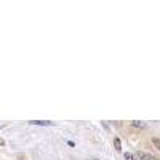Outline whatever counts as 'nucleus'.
Masks as SVG:
<instances>
[{"label":"nucleus","mask_w":160,"mask_h":160,"mask_svg":"<svg viewBox=\"0 0 160 160\" xmlns=\"http://www.w3.org/2000/svg\"><path fill=\"white\" fill-rule=\"evenodd\" d=\"M135 159H138V160H157L154 155H150V154H147V152H136L135 154Z\"/></svg>","instance_id":"obj_1"},{"label":"nucleus","mask_w":160,"mask_h":160,"mask_svg":"<svg viewBox=\"0 0 160 160\" xmlns=\"http://www.w3.org/2000/svg\"><path fill=\"white\" fill-rule=\"evenodd\" d=\"M131 125L135 126V128H146V123H144V122H139V120H133Z\"/></svg>","instance_id":"obj_2"},{"label":"nucleus","mask_w":160,"mask_h":160,"mask_svg":"<svg viewBox=\"0 0 160 160\" xmlns=\"http://www.w3.org/2000/svg\"><path fill=\"white\" fill-rule=\"evenodd\" d=\"M32 125H50L51 122H48V120H31Z\"/></svg>","instance_id":"obj_3"},{"label":"nucleus","mask_w":160,"mask_h":160,"mask_svg":"<svg viewBox=\"0 0 160 160\" xmlns=\"http://www.w3.org/2000/svg\"><path fill=\"white\" fill-rule=\"evenodd\" d=\"M114 146H115V149H117V150H122V144H120V139H118V138L114 139Z\"/></svg>","instance_id":"obj_4"},{"label":"nucleus","mask_w":160,"mask_h":160,"mask_svg":"<svg viewBox=\"0 0 160 160\" xmlns=\"http://www.w3.org/2000/svg\"><path fill=\"white\" fill-rule=\"evenodd\" d=\"M152 144H154V146H155L157 149L160 150V139H159V138H152Z\"/></svg>","instance_id":"obj_5"},{"label":"nucleus","mask_w":160,"mask_h":160,"mask_svg":"<svg viewBox=\"0 0 160 160\" xmlns=\"http://www.w3.org/2000/svg\"><path fill=\"white\" fill-rule=\"evenodd\" d=\"M125 159L126 160H135V155H133V154H130V152H126L125 154Z\"/></svg>","instance_id":"obj_6"},{"label":"nucleus","mask_w":160,"mask_h":160,"mask_svg":"<svg viewBox=\"0 0 160 160\" xmlns=\"http://www.w3.org/2000/svg\"><path fill=\"white\" fill-rule=\"evenodd\" d=\"M3 144H5V143H3V139H0V146H3Z\"/></svg>","instance_id":"obj_7"},{"label":"nucleus","mask_w":160,"mask_h":160,"mask_svg":"<svg viewBox=\"0 0 160 160\" xmlns=\"http://www.w3.org/2000/svg\"><path fill=\"white\" fill-rule=\"evenodd\" d=\"M0 130H2V125H0Z\"/></svg>","instance_id":"obj_8"}]
</instances>
